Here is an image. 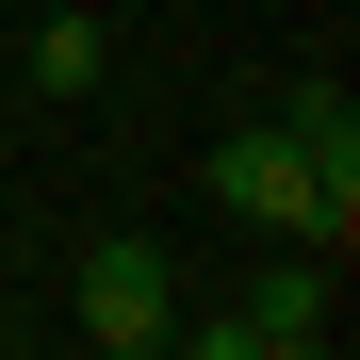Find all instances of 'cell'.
I'll use <instances>...</instances> for the list:
<instances>
[{
    "instance_id": "6da1fadb",
    "label": "cell",
    "mask_w": 360,
    "mask_h": 360,
    "mask_svg": "<svg viewBox=\"0 0 360 360\" xmlns=\"http://www.w3.org/2000/svg\"><path fill=\"white\" fill-rule=\"evenodd\" d=\"M213 197L246 213V229H278V246H344V229H360V197H344V180H311V164H295V131H278V115H262V131H229V148H213Z\"/></svg>"
},
{
    "instance_id": "7a4b0ae2",
    "label": "cell",
    "mask_w": 360,
    "mask_h": 360,
    "mask_svg": "<svg viewBox=\"0 0 360 360\" xmlns=\"http://www.w3.org/2000/svg\"><path fill=\"white\" fill-rule=\"evenodd\" d=\"M180 328H197L213 360H311V344L344 328V311H328V246H278L229 311H180Z\"/></svg>"
},
{
    "instance_id": "3957f363",
    "label": "cell",
    "mask_w": 360,
    "mask_h": 360,
    "mask_svg": "<svg viewBox=\"0 0 360 360\" xmlns=\"http://www.w3.org/2000/svg\"><path fill=\"white\" fill-rule=\"evenodd\" d=\"M82 344H115V360H148V344H180V262L148 246V229H115V246H82Z\"/></svg>"
},
{
    "instance_id": "277c9868",
    "label": "cell",
    "mask_w": 360,
    "mask_h": 360,
    "mask_svg": "<svg viewBox=\"0 0 360 360\" xmlns=\"http://www.w3.org/2000/svg\"><path fill=\"white\" fill-rule=\"evenodd\" d=\"M278 131H295V164H311V180H344V197H360V98H344V82H295Z\"/></svg>"
},
{
    "instance_id": "5b68a950",
    "label": "cell",
    "mask_w": 360,
    "mask_h": 360,
    "mask_svg": "<svg viewBox=\"0 0 360 360\" xmlns=\"http://www.w3.org/2000/svg\"><path fill=\"white\" fill-rule=\"evenodd\" d=\"M98 66H115V49H98V17H49V33L17 49V82H33V98H98Z\"/></svg>"
}]
</instances>
